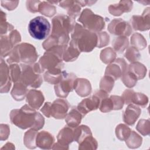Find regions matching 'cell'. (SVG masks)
<instances>
[{
    "label": "cell",
    "instance_id": "obj_6",
    "mask_svg": "<svg viewBox=\"0 0 150 150\" xmlns=\"http://www.w3.org/2000/svg\"><path fill=\"white\" fill-rule=\"evenodd\" d=\"M74 79L73 76L67 73L65 74H63L62 80H61L60 83L55 86L56 93L58 96L65 97L67 96L70 91H71L73 87Z\"/></svg>",
    "mask_w": 150,
    "mask_h": 150
},
{
    "label": "cell",
    "instance_id": "obj_9",
    "mask_svg": "<svg viewBox=\"0 0 150 150\" xmlns=\"http://www.w3.org/2000/svg\"><path fill=\"white\" fill-rule=\"evenodd\" d=\"M67 117L66 122L68 125L71 127L77 126L80 122L81 119V114L74 108H73L70 111Z\"/></svg>",
    "mask_w": 150,
    "mask_h": 150
},
{
    "label": "cell",
    "instance_id": "obj_3",
    "mask_svg": "<svg viewBox=\"0 0 150 150\" xmlns=\"http://www.w3.org/2000/svg\"><path fill=\"white\" fill-rule=\"evenodd\" d=\"M28 30L32 38L38 40H42L49 34L50 25L45 18L40 16H36L29 22Z\"/></svg>",
    "mask_w": 150,
    "mask_h": 150
},
{
    "label": "cell",
    "instance_id": "obj_5",
    "mask_svg": "<svg viewBox=\"0 0 150 150\" xmlns=\"http://www.w3.org/2000/svg\"><path fill=\"white\" fill-rule=\"evenodd\" d=\"M100 96L99 91L92 97L83 100L77 107V109L83 115H85L88 112L97 109L100 104Z\"/></svg>",
    "mask_w": 150,
    "mask_h": 150
},
{
    "label": "cell",
    "instance_id": "obj_7",
    "mask_svg": "<svg viewBox=\"0 0 150 150\" xmlns=\"http://www.w3.org/2000/svg\"><path fill=\"white\" fill-rule=\"evenodd\" d=\"M132 2L131 1H120L118 4H114L109 6V11L112 15H120L124 12H128L131 10L130 8L127 7H132Z\"/></svg>",
    "mask_w": 150,
    "mask_h": 150
},
{
    "label": "cell",
    "instance_id": "obj_1",
    "mask_svg": "<svg viewBox=\"0 0 150 150\" xmlns=\"http://www.w3.org/2000/svg\"><path fill=\"white\" fill-rule=\"evenodd\" d=\"M10 116L12 122L22 129L33 126L39 129L44 124L43 117L27 105L23 106L19 110L12 111Z\"/></svg>",
    "mask_w": 150,
    "mask_h": 150
},
{
    "label": "cell",
    "instance_id": "obj_8",
    "mask_svg": "<svg viewBox=\"0 0 150 150\" xmlns=\"http://www.w3.org/2000/svg\"><path fill=\"white\" fill-rule=\"evenodd\" d=\"M29 95L34 98V99H27L26 101L28 103L33 107L36 109H38L40 106L42 105L44 98L42 93L40 91L37 90H30L29 93Z\"/></svg>",
    "mask_w": 150,
    "mask_h": 150
},
{
    "label": "cell",
    "instance_id": "obj_4",
    "mask_svg": "<svg viewBox=\"0 0 150 150\" xmlns=\"http://www.w3.org/2000/svg\"><path fill=\"white\" fill-rule=\"evenodd\" d=\"M68 103L64 100H57L53 104L46 103L41 111L43 114L49 117L50 115L56 118H63L68 110Z\"/></svg>",
    "mask_w": 150,
    "mask_h": 150
},
{
    "label": "cell",
    "instance_id": "obj_2",
    "mask_svg": "<svg viewBox=\"0 0 150 150\" xmlns=\"http://www.w3.org/2000/svg\"><path fill=\"white\" fill-rule=\"evenodd\" d=\"M75 28V32L72 34L71 42L77 49L81 51H91L97 44L96 35L84 29L81 26Z\"/></svg>",
    "mask_w": 150,
    "mask_h": 150
}]
</instances>
